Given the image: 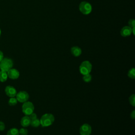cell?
<instances>
[{"mask_svg": "<svg viewBox=\"0 0 135 135\" xmlns=\"http://www.w3.org/2000/svg\"><path fill=\"white\" fill-rule=\"evenodd\" d=\"M134 30H135V27H133V28H132V33H133V35H134V34H135Z\"/></svg>", "mask_w": 135, "mask_h": 135, "instance_id": "26", "label": "cell"}, {"mask_svg": "<svg viewBox=\"0 0 135 135\" xmlns=\"http://www.w3.org/2000/svg\"><path fill=\"white\" fill-rule=\"evenodd\" d=\"M29 118H30L31 120H35L36 119H37V115L36 114V113L33 112L31 114H30L29 115H28Z\"/></svg>", "mask_w": 135, "mask_h": 135, "instance_id": "22", "label": "cell"}, {"mask_svg": "<svg viewBox=\"0 0 135 135\" xmlns=\"http://www.w3.org/2000/svg\"><path fill=\"white\" fill-rule=\"evenodd\" d=\"M1 30L0 29V36H1Z\"/></svg>", "mask_w": 135, "mask_h": 135, "instance_id": "27", "label": "cell"}, {"mask_svg": "<svg viewBox=\"0 0 135 135\" xmlns=\"http://www.w3.org/2000/svg\"><path fill=\"white\" fill-rule=\"evenodd\" d=\"M129 101L131 105H132L133 107L135 106V95L134 94H132L130 96Z\"/></svg>", "mask_w": 135, "mask_h": 135, "instance_id": "19", "label": "cell"}, {"mask_svg": "<svg viewBox=\"0 0 135 135\" xmlns=\"http://www.w3.org/2000/svg\"><path fill=\"white\" fill-rule=\"evenodd\" d=\"M71 54L75 57L79 56L81 53H82V50L80 47L77 46H74L71 47Z\"/></svg>", "mask_w": 135, "mask_h": 135, "instance_id": "11", "label": "cell"}, {"mask_svg": "<svg viewBox=\"0 0 135 135\" xmlns=\"http://www.w3.org/2000/svg\"><path fill=\"white\" fill-rule=\"evenodd\" d=\"M82 79L85 82L89 83L92 80V76L90 73L85 75H83L82 77Z\"/></svg>", "mask_w": 135, "mask_h": 135, "instance_id": "17", "label": "cell"}, {"mask_svg": "<svg viewBox=\"0 0 135 135\" xmlns=\"http://www.w3.org/2000/svg\"><path fill=\"white\" fill-rule=\"evenodd\" d=\"M7 72L4 71H0V81L4 82L6 81L7 79Z\"/></svg>", "mask_w": 135, "mask_h": 135, "instance_id": "13", "label": "cell"}, {"mask_svg": "<svg viewBox=\"0 0 135 135\" xmlns=\"http://www.w3.org/2000/svg\"><path fill=\"white\" fill-rule=\"evenodd\" d=\"M128 76L132 79H134L135 78V69L132 68L129 70L128 72Z\"/></svg>", "mask_w": 135, "mask_h": 135, "instance_id": "16", "label": "cell"}, {"mask_svg": "<svg viewBox=\"0 0 135 135\" xmlns=\"http://www.w3.org/2000/svg\"><path fill=\"white\" fill-rule=\"evenodd\" d=\"M13 65V62L12 59L7 57L3 58L0 62V70L7 72L12 68Z\"/></svg>", "mask_w": 135, "mask_h": 135, "instance_id": "3", "label": "cell"}, {"mask_svg": "<svg viewBox=\"0 0 135 135\" xmlns=\"http://www.w3.org/2000/svg\"><path fill=\"white\" fill-rule=\"evenodd\" d=\"M130 118L133 120L134 119V118H135V110H133L132 111V112L131 113Z\"/></svg>", "mask_w": 135, "mask_h": 135, "instance_id": "24", "label": "cell"}, {"mask_svg": "<svg viewBox=\"0 0 135 135\" xmlns=\"http://www.w3.org/2000/svg\"><path fill=\"white\" fill-rule=\"evenodd\" d=\"M7 135H19V131L16 128H11L7 131Z\"/></svg>", "mask_w": 135, "mask_h": 135, "instance_id": "14", "label": "cell"}, {"mask_svg": "<svg viewBox=\"0 0 135 135\" xmlns=\"http://www.w3.org/2000/svg\"><path fill=\"white\" fill-rule=\"evenodd\" d=\"M132 33V28L129 26H125L123 27L120 31L121 35L123 37H127Z\"/></svg>", "mask_w": 135, "mask_h": 135, "instance_id": "10", "label": "cell"}, {"mask_svg": "<svg viewBox=\"0 0 135 135\" xmlns=\"http://www.w3.org/2000/svg\"><path fill=\"white\" fill-rule=\"evenodd\" d=\"M16 97L18 102L24 103L28 101L29 99V94L25 91H21L16 94Z\"/></svg>", "mask_w": 135, "mask_h": 135, "instance_id": "6", "label": "cell"}, {"mask_svg": "<svg viewBox=\"0 0 135 135\" xmlns=\"http://www.w3.org/2000/svg\"><path fill=\"white\" fill-rule=\"evenodd\" d=\"M31 119L28 115H25L23 117L21 120V124L23 127H27L31 124Z\"/></svg>", "mask_w": 135, "mask_h": 135, "instance_id": "12", "label": "cell"}, {"mask_svg": "<svg viewBox=\"0 0 135 135\" xmlns=\"http://www.w3.org/2000/svg\"><path fill=\"white\" fill-rule=\"evenodd\" d=\"M92 69V64L89 61H83L79 66V71L83 75L90 73Z\"/></svg>", "mask_w": 135, "mask_h": 135, "instance_id": "2", "label": "cell"}, {"mask_svg": "<svg viewBox=\"0 0 135 135\" xmlns=\"http://www.w3.org/2000/svg\"><path fill=\"white\" fill-rule=\"evenodd\" d=\"M3 57H4L3 53L1 51H0V62L2 60V59H3Z\"/></svg>", "mask_w": 135, "mask_h": 135, "instance_id": "25", "label": "cell"}, {"mask_svg": "<svg viewBox=\"0 0 135 135\" xmlns=\"http://www.w3.org/2000/svg\"><path fill=\"white\" fill-rule=\"evenodd\" d=\"M5 92L6 94L10 97H15L17 94L16 90L14 87L11 85H7L5 89Z\"/></svg>", "mask_w": 135, "mask_h": 135, "instance_id": "8", "label": "cell"}, {"mask_svg": "<svg viewBox=\"0 0 135 135\" xmlns=\"http://www.w3.org/2000/svg\"><path fill=\"white\" fill-rule=\"evenodd\" d=\"M30 125L31 126H32L33 127H38V126H40L41 125V123H40V120L38 119H36L35 120H31V124Z\"/></svg>", "mask_w": 135, "mask_h": 135, "instance_id": "15", "label": "cell"}, {"mask_svg": "<svg viewBox=\"0 0 135 135\" xmlns=\"http://www.w3.org/2000/svg\"><path fill=\"white\" fill-rule=\"evenodd\" d=\"M5 128V126L4 123L3 122L0 121V131L4 130Z\"/></svg>", "mask_w": 135, "mask_h": 135, "instance_id": "23", "label": "cell"}, {"mask_svg": "<svg viewBox=\"0 0 135 135\" xmlns=\"http://www.w3.org/2000/svg\"><path fill=\"white\" fill-rule=\"evenodd\" d=\"M19 131V134L20 135H27L28 130L25 128H21Z\"/></svg>", "mask_w": 135, "mask_h": 135, "instance_id": "20", "label": "cell"}, {"mask_svg": "<svg viewBox=\"0 0 135 135\" xmlns=\"http://www.w3.org/2000/svg\"><path fill=\"white\" fill-rule=\"evenodd\" d=\"M80 11L84 15L89 14L92 11V6L91 5L87 2L83 1L82 2L79 7Z\"/></svg>", "mask_w": 135, "mask_h": 135, "instance_id": "5", "label": "cell"}, {"mask_svg": "<svg viewBox=\"0 0 135 135\" xmlns=\"http://www.w3.org/2000/svg\"><path fill=\"white\" fill-rule=\"evenodd\" d=\"M22 110L23 113L25 115H29L33 113L34 110V104L30 101L25 102L22 105Z\"/></svg>", "mask_w": 135, "mask_h": 135, "instance_id": "4", "label": "cell"}, {"mask_svg": "<svg viewBox=\"0 0 135 135\" xmlns=\"http://www.w3.org/2000/svg\"><path fill=\"white\" fill-rule=\"evenodd\" d=\"M129 26L131 28L135 27V20L134 19H131L128 22Z\"/></svg>", "mask_w": 135, "mask_h": 135, "instance_id": "21", "label": "cell"}, {"mask_svg": "<svg viewBox=\"0 0 135 135\" xmlns=\"http://www.w3.org/2000/svg\"><path fill=\"white\" fill-rule=\"evenodd\" d=\"M41 125L43 127H47L51 126L54 122L55 118L51 113H45L40 119Z\"/></svg>", "mask_w": 135, "mask_h": 135, "instance_id": "1", "label": "cell"}, {"mask_svg": "<svg viewBox=\"0 0 135 135\" xmlns=\"http://www.w3.org/2000/svg\"><path fill=\"white\" fill-rule=\"evenodd\" d=\"M79 131L81 135H90L92 132V128L90 124L84 123L80 127Z\"/></svg>", "mask_w": 135, "mask_h": 135, "instance_id": "7", "label": "cell"}, {"mask_svg": "<svg viewBox=\"0 0 135 135\" xmlns=\"http://www.w3.org/2000/svg\"><path fill=\"white\" fill-rule=\"evenodd\" d=\"M7 74L8 77L13 80L18 79L20 76V72L16 69H11L7 72Z\"/></svg>", "mask_w": 135, "mask_h": 135, "instance_id": "9", "label": "cell"}, {"mask_svg": "<svg viewBox=\"0 0 135 135\" xmlns=\"http://www.w3.org/2000/svg\"><path fill=\"white\" fill-rule=\"evenodd\" d=\"M17 101H18L16 99V98H15L14 97H12L8 100V104L9 105H11V106L15 105H16L17 104Z\"/></svg>", "mask_w": 135, "mask_h": 135, "instance_id": "18", "label": "cell"}]
</instances>
